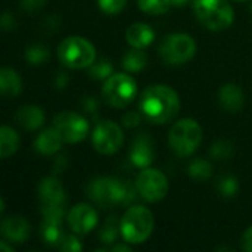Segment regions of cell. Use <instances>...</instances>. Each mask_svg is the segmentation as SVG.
Listing matches in <instances>:
<instances>
[{"label": "cell", "instance_id": "16", "mask_svg": "<svg viewBox=\"0 0 252 252\" xmlns=\"http://www.w3.org/2000/svg\"><path fill=\"white\" fill-rule=\"evenodd\" d=\"M15 120L22 128L34 131V130H38L44 124V112L40 106L25 105L16 111Z\"/></svg>", "mask_w": 252, "mask_h": 252}, {"label": "cell", "instance_id": "36", "mask_svg": "<svg viewBox=\"0 0 252 252\" xmlns=\"http://www.w3.org/2000/svg\"><path fill=\"white\" fill-rule=\"evenodd\" d=\"M0 24H1L3 31H12V30H15V27H16V21H15V18H13V15H12L10 12H4V13L1 15Z\"/></svg>", "mask_w": 252, "mask_h": 252}, {"label": "cell", "instance_id": "25", "mask_svg": "<svg viewBox=\"0 0 252 252\" xmlns=\"http://www.w3.org/2000/svg\"><path fill=\"white\" fill-rule=\"evenodd\" d=\"M188 173L189 176L193 179V180H198V182H205L211 177L213 174V167L211 164L207 161V159H193L190 164H189V168H188Z\"/></svg>", "mask_w": 252, "mask_h": 252}, {"label": "cell", "instance_id": "18", "mask_svg": "<svg viewBox=\"0 0 252 252\" xmlns=\"http://www.w3.org/2000/svg\"><path fill=\"white\" fill-rule=\"evenodd\" d=\"M219 100L223 109L229 112H239L244 106V93L236 84H224L219 92Z\"/></svg>", "mask_w": 252, "mask_h": 252}, {"label": "cell", "instance_id": "27", "mask_svg": "<svg viewBox=\"0 0 252 252\" xmlns=\"http://www.w3.org/2000/svg\"><path fill=\"white\" fill-rule=\"evenodd\" d=\"M233 143L230 140L226 139H220L217 142H214L210 148V155L213 159L217 161H227L232 155H233Z\"/></svg>", "mask_w": 252, "mask_h": 252}, {"label": "cell", "instance_id": "38", "mask_svg": "<svg viewBox=\"0 0 252 252\" xmlns=\"http://www.w3.org/2000/svg\"><path fill=\"white\" fill-rule=\"evenodd\" d=\"M242 248L245 251L252 252V226L245 230V233L242 236Z\"/></svg>", "mask_w": 252, "mask_h": 252}, {"label": "cell", "instance_id": "6", "mask_svg": "<svg viewBox=\"0 0 252 252\" xmlns=\"http://www.w3.org/2000/svg\"><path fill=\"white\" fill-rule=\"evenodd\" d=\"M38 198L44 220L62 223L65 216L66 195L61 182L55 177H44L38 185Z\"/></svg>", "mask_w": 252, "mask_h": 252}, {"label": "cell", "instance_id": "3", "mask_svg": "<svg viewBox=\"0 0 252 252\" xmlns=\"http://www.w3.org/2000/svg\"><path fill=\"white\" fill-rule=\"evenodd\" d=\"M121 236L127 244H143L154 232V216L142 207H130L121 217Z\"/></svg>", "mask_w": 252, "mask_h": 252}, {"label": "cell", "instance_id": "41", "mask_svg": "<svg viewBox=\"0 0 252 252\" xmlns=\"http://www.w3.org/2000/svg\"><path fill=\"white\" fill-rule=\"evenodd\" d=\"M6 242H7V241H6V239H3V241L0 242V248H1L3 251H6V252H13L12 247H9V245H7Z\"/></svg>", "mask_w": 252, "mask_h": 252}, {"label": "cell", "instance_id": "15", "mask_svg": "<svg viewBox=\"0 0 252 252\" xmlns=\"http://www.w3.org/2000/svg\"><path fill=\"white\" fill-rule=\"evenodd\" d=\"M0 232H1L3 239H6L7 242L22 244V242L28 241L31 227H30L28 221L25 219H22L21 216H10V217L3 219Z\"/></svg>", "mask_w": 252, "mask_h": 252}, {"label": "cell", "instance_id": "24", "mask_svg": "<svg viewBox=\"0 0 252 252\" xmlns=\"http://www.w3.org/2000/svg\"><path fill=\"white\" fill-rule=\"evenodd\" d=\"M121 233V221L115 219V216H111L102 226L99 232V239L103 244H114Z\"/></svg>", "mask_w": 252, "mask_h": 252}, {"label": "cell", "instance_id": "2", "mask_svg": "<svg viewBox=\"0 0 252 252\" xmlns=\"http://www.w3.org/2000/svg\"><path fill=\"white\" fill-rule=\"evenodd\" d=\"M137 186L112 177H97L87 186V196L100 208L130 205L137 198Z\"/></svg>", "mask_w": 252, "mask_h": 252}, {"label": "cell", "instance_id": "13", "mask_svg": "<svg viewBox=\"0 0 252 252\" xmlns=\"http://www.w3.org/2000/svg\"><path fill=\"white\" fill-rule=\"evenodd\" d=\"M68 223L74 233L87 235L97 224V213L92 205L77 204L75 207L71 208L68 214Z\"/></svg>", "mask_w": 252, "mask_h": 252}, {"label": "cell", "instance_id": "5", "mask_svg": "<svg viewBox=\"0 0 252 252\" xmlns=\"http://www.w3.org/2000/svg\"><path fill=\"white\" fill-rule=\"evenodd\" d=\"M58 58L62 65L71 69L89 68L96 58L94 46L84 37L71 35L62 40L58 47Z\"/></svg>", "mask_w": 252, "mask_h": 252}, {"label": "cell", "instance_id": "28", "mask_svg": "<svg viewBox=\"0 0 252 252\" xmlns=\"http://www.w3.org/2000/svg\"><path fill=\"white\" fill-rule=\"evenodd\" d=\"M114 74V66L108 59H99L89 66V75L94 80H108Z\"/></svg>", "mask_w": 252, "mask_h": 252}, {"label": "cell", "instance_id": "31", "mask_svg": "<svg viewBox=\"0 0 252 252\" xmlns=\"http://www.w3.org/2000/svg\"><path fill=\"white\" fill-rule=\"evenodd\" d=\"M97 4L102 12L108 15H115V13H120L126 7L127 0H97Z\"/></svg>", "mask_w": 252, "mask_h": 252}, {"label": "cell", "instance_id": "10", "mask_svg": "<svg viewBox=\"0 0 252 252\" xmlns=\"http://www.w3.org/2000/svg\"><path fill=\"white\" fill-rule=\"evenodd\" d=\"M92 142L99 154L112 155L123 146L124 134L117 123L109 120L99 121L92 133Z\"/></svg>", "mask_w": 252, "mask_h": 252}, {"label": "cell", "instance_id": "39", "mask_svg": "<svg viewBox=\"0 0 252 252\" xmlns=\"http://www.w3.org/2000/svg\"><path fill=\"white\" fill-rule=\"evenodd\" d=\"M112 251L114 252H120V251L131 252V248H130V247H127V245H114V247H112Z\"/></svg>", "mask_w": 252, "mask_h": 252}, {"label": "cell", "instance_id": "14", "mask_svg": "<svg viewBox=\"0 0 252 252\" xmlns=\"http://www.w3.org/2000/svg\"><path fill=\"white\" fill-rule=\"evenodd\" d=\"M128 157H130V161L134 167L148 168L155 159V149H154L152 139L146 133L139 134L131 143Z\"/></svg>", "mask_w": 252, "mask_h": 252}, {"label": "cell", "instance_id": "34", "mask_svg": "<svg viewBox=\"0 0 252 252\" xmlns=\"http://www.w3.org/2000/svg\"><path fill=\"white\" fill-rule=\"evenodd\" d=\"M81 106L84 108V111H86L87 114L94 115V114L99 111V100H97L96 97H93V96H86V97H83V100H81Z\"/></svg>", "mask_w": 252, "mask_h": 252}, {"label": "cell", "instance_id": "8", "mask_svg": "<svg viewBox=\"0 0 252 252\" xmlns=\"http://www.w3.org/2000/svg\"><path fill=\"white\" fill-rule=\"evenodd\" d=\"M137 94V84L128 74H112L102 87L103 99L114 108H126Z\"/></svg>", "mask_w": 252, "mask_h": 252}, {"label": "cell", "instance_id": "11", "mask_svg": "<svg viewBox=\"0 0 252 252\" xmlns=\"http://www.w3.org/2000/svg\"><path fill=\"white\" fill-rule=\"evenodd\" d=\"M136 186L139 195L148 202H158L164 199L168 192V182L165 174L149 167L143 168L139 173L136 179Z\"/></svg>", "mask_w": 252, "mask_h": 252}, {"label": "cell", "instance_id": "40", "mask_svg": "<svg viewBox=\"0 0 252 252\" xmlns=\"http://www.w3.org/2000/svg\"><path fill=\"white\" fill-rule=\"evenodd\" d=\"M189 0H171V6H177V7H183L188 4Z\"/></svg>", "mask_w": 252, "mask_h": 252}, {"label": "cell", "instance_id": "43", "mask_svg": "<svg viewBox=\"0 0 252 252\" xmlns=\"http://www.w3.org/2000/svg\"><path fill=\"white\" fill-rule=\"evenodd\" d=\"M251 12H252V6H251Z\"/></svg>", "mask_w": 252, "mask_h": 252}, {"label": "cell", "instance_id": "37", "mask_svg": "<svg viewBox=\"0 0 252 252\" xmlns=\"http://www.w3.org/2000/svg\"><path fill=\"white\" fill-rule=\"evenodd\" d=\"M68 83H69V77H68V74H65V72H59V74H56V77H55L53 86H55V89H56V90H63V89L68 86Z\"/></svg>", "mask_w": 252, "mask_h": 252}, {"label": "cell", "instance_id": "19", "mask_svg": "<svg viewBox=\"0 0 252 252\" xmlns=\"http://www.w3.org/2000/svg\"><path fill=\"white\" fill-rule=\"evenodd\" d=\"M62 137L59 136V133L56 131L55 127L52 128H47L44 131H41L35 142H34V149L41 154V155H46V157H50V155H55L56 152H59L61 146H62Z\"/></svg>", "mask_w": 252, "mask_h": 252}, {"label": "cell", "instance_id": "35", "mask_svg": "<svg viewBox=\"0 0 252 252\" xmlns=\"http://www.w3.org/2000/svg\"><path fill=\"white\" fill-rule=\"evenodd\" d=\"M47 0H19V6L27 12H37L40 10Z\"/></svg>", "mask_w": 252, "mask_h": 252}, {"label": "cell", "instance_id": "20", "mask_svg": "<svg viewBox=\"0 0 252 252\" xmlns=\"http://www.w3.org/2000/svg\"><path fill=\"white\" fill-rule=\"evenodd\" d=\"M0 90L4 97H15L22 92V80L15 69L3 68L0 71Z\"/></svg>", "mask_w": 252, "mask_h": 252}, {"label": "cell", "instance_id": "32", "mask_svg": "<svg viewBox=\"0 0 252 252\" xmlns=\"http://www.w3.org/2000/svg\"><path fill=\"white\" fill-rule=\"evenodd\" d=\"M81 248L83 247H81L80 241L75 236H65L62 244H61V247H59L61 251L65 252H78L81 251Z\"/></svg>", "mask_w": 252, "mask_h": 252}, {"label": "cell", "instance_id": "22", "mask_svg": "<svg viewBox=\"0 0 252 252\" xmlns=\"http://www.w3.org/2000/svg\"><path fill=\"white\" fill-rule=\"evenodd\" d=\"M62 223H53V221H43L41 229H40V236L41 241L49 245V247H61L65 235L61 230Z\"/></svg>", "mask_w": 252, "mask_h": 252}, {"label": "cell", "instance_id": "29", "mask_svg": "<svg viewBox=\"0 0 252 252\" xmlns=\"http://www.w3.org/2000/svg\"><path fill=\"white\" fill-rule=\"evenodd\" d=\"M139 9L149 15H162L171 7V0H139Z\"/></svg>", "mask_w": 252, "mask_h": 252}, {"label": "cell", "instance_id": "17", "mask_svg": "<svg viewBox=\"0 0 252 252\" xmlns=\"http://www.w3.org/2000/svg\"><path fill=\"white\" fill-rule=\"evenodd\" d=\"M154 38H155L154 30L145 22H136V24L130 25L126 32L127 43L136 49H143V47L149 46L154 41Z\"/></svg>", "mask_w": 252, "mask_h": 252}, {"label": "cell", "instance_id": "21", "mask_svg": "<svg viewBox=\"0 0 252 252\" xmlns=\"http://www.w3.org/2000/svg\"><path fill=\"white\" fill-rule=\"evenodd\" d=\"M18 148H19L18 133L9 126H3L0 130V157L3 159L9 158L18 151Z\"/></svg>", "mask_w": 252, "mask_h": 252}, {"label": "cell", "instance_id": "26", "mask_svg": "<svg viewBox=\"0 0 252 252\" xmlns=\"http://www.w3.org/2000/svg\"><path fill=\"white\" fill-rule=\"evenodd\" d=\"M49 56H50L49 49L43 44H31L25 50V59L28 61L30 65L34 66L43 65L49 59Z\"/></svg>", "mask_w": 252, "mask_h": 252}, {"label": "cell", "instance_id": "7", "mask_svg": "<svg viewBox=\"0 0 252 252\" xmlns=\"http://www.w3.org/2000/svg\"><path fill=\"white\" fill-rule=\"evenodd\" d=\"M201 142H202V128L192 118H185L177 121L168 133L170 148L179 157L192 155L198 149Z\"/></svg>", "mask_w": 252, "mask_h": 252}, {"label": "cell", "instance_id": "33", "mask_svg": "<svg viewBox=\"0 0 252 252\" xmlns=\"http://www.w3.org/2000/svg\"><path fill=\"white\" fill-rule=\"evenodd\" d=\"M121 123L126 128H134L142 123V115L139 112H127L123 115Z\"/></svg>", "mask_w": 252, "mask_h": 252}, {"label": "cell", "instance_id": "4", "mask_svg": "<svg viewBox=\"0 0 252 252\" xmlns=\"http://www.w3.org/2000/svg\"><path fill=\"white\" fill-rule=\"evenodd\" d=\"M198 21L211 31H223L233 24L235 12L227 0H195Z\"/></svg>", "mask_w": 252, "mask_h": 252}, {"label": "cell", "instance_id": "30", "mask_svg": "<svg viewBox=\"0 0 252 252\" xmlns=\"http://www.w3.org/2000/svg\"><path fill=\"white\" fill-rule=\"evenodd\" d=\"M217 190L224 198H233L239 192V182L233 176H224L217 183Z\"/></svg>", "mask_w": 252, "mask_h": 252}, {"label": "cell", "instance_id": "42", "mask_svg": "<svg viewBox=\"0 0 252 252\" xmlns=\"http://www.w3.org/2000/svg\"><path fill=\"white\" fill-rule=\"evenodd\" d=\"M235 1H239V3H244V1H247V0H235Z\"/></svg>", "mask_w": 252, "mask_h": 252}, {"label": "cell", "instance_id": "12", "mask_svg": "<svg viewBox=\"0 0 252 252\" xmlns=\"http://www.w3.org/2000/svg\"><path fill=\"white\" fill-rule=\"evenodd\" d=\"M53 127L66 143H78L89 133L87 120L83 115L69 111L59 112L53 118Z\"/></svg>", "mask_w": 252, "mask_h": 252}, {"label": "cell", "instance_id": "1", "mask_svg": "<svg viewBox=\"0 0 252 252\" xmlns=\"http://www.w3.org/2000/svg\"><path fill=\"white\" fill-rule=\"evenodd\" d=\"M139 108L145 120L154 124H165L177 115L180 99L170 86L155 84L143 90Z\"/></svg>", "mask_w": 252, "mask_h": 252}, {"label": "cell", "instance_id": "23", "mask_svg": "<svg viewBox=\"0 0 252 252\" xmlns=\"http://www.w3.org/2000/svg\"><path fill=\"white\" fill-rule=\"evenodd\" d=\"M146 63H148V56L145 52H142V49L133 47L123 58V68L128 72H139L146 66Z\"/></svg>", "mask_w": 252, "mask_h": 252}, {"label": "cell", "instance_id": "9", "mask_svg": "<svg viewBox=\"0 0 252 252\" xmlns=\"http://www.w3.org/2000/svg\"><path fill=\"white\" fill-rule=\"evenodd\" d=\"M195 52H196L195 40L190 35L182 32L167 35L159 46V55L162 61L173 66L189 62L195 56Z\"/></svg>", "mask_w": 252, "mask_h": 252}]
</instances>
